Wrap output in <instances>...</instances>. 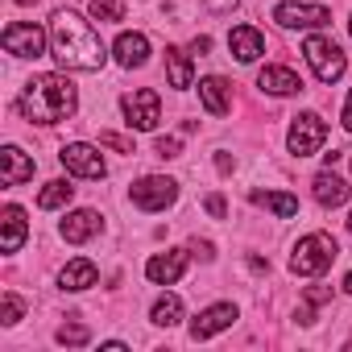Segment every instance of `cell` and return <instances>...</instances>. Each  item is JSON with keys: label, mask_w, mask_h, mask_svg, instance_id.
<instances>
[{"label": "cell", "mask_w": 352, "mask_h": 352, "mask_svg": "<svg viewBox=\"0 0 352 352\" xmlns=\"http://www.w3.org/2000/svg\"><path fill=\"white\" fill-rule=\"evenodd\" d=\"M50 54L63 71H79V75H91L108 63V50L91 30V21H83L71 9H54L50 17Z\"/></svg>", "instance_id": "1"}, {"label": "cell", "mask_w": 352, "mask_h": 352, "mask_svg": "<svg viewBox=\"0 0 352 352\" xmlns=\"http://www.w3.org/2000/svg\"><path fill=\"white\" fill-rule=\"evenodd\" d=\"M21 116L34 120V124H58V120H71L75 108H79V91L67 75H34L25 87H21V100H17Z\"/></svg>", "instance_id": "2"}, {"label": "cell", "mask_w": 352, "mask_h": 352, "mask_svg": "<svg viewBox=\"0 0 352 352\" xmlns=\"http://www.w3.org/2000/svg\"><path fill=\"white\" fill-rule=\"evenodd\" d=\"M336 257H340V249H336V241L327 232H307L290 253V274L294 278H319V274L331 270Z\"/></svg>", "instance_id": "3"}, {"label": "cell", "mask_w": 352, "mask_h": 352, "mask_svg": "<svg viewBox=\"0 0 352 352\" xmlns=\"http://www.w3.org/2000/svg\"><path fill=\"white\" fill-rule=\"evenodd\" d=\"M302 58H307V67H311V75H315L319 83H336V79H344V71H348L344 50H340L331 38H323V34H311V38L302 42Z\"/></svg>", "instance_id": "4"}, {"label": "cell", "mask_w": 352, "mask_h": 352, "mask_svg": "<svg viewBox=\"0 0 352 352\" xmlns=\"http://www.w3.org/2000/svg\"><path fill=\"white\" fill-rule=\"evenodd\" d=\"M0 46L13 58H42L50 50V30H42L38 21H13L0 34Z\"/></svg>", "instance_id": "5"}, {"label": "cell", "mask_w": 352, "mask_h": 352, "mask_svg": "<svg viewBox=\"0 0 352 352\" xmlns=\"http://www.w3.org/2000/svg\"><path fill=\"white\" fill-rule=\"evenodd\" d=\"M323 141H327V120H323L319 112H298V116L290 120L286 149H290L294 157H311V153H319Z\"/></svg>", "instance_id": "6"}, {"label": "cell", "mask_w": 352, "mask_h": 352, "mask_svg": "<svg viewBox=\"0 0 352 352\" xmlns=\"http://www.w3.org/2000/svg\"><path fill=\"white\" fill-rule=\"evenodd\" d=\"M129 199L141 208V212H166L174 199H179V183L166 179V174H145L129 187Z\"/></svg>", "instance_id": "7"}, {"label": "cell", "mask_w": 352, "mask_h": 352, "mask_svg": "<svg viewBox=\"0 0 352 352\" xmlns=\"http://www.w3.org/2000/svg\"><path fill=\"white\" fill-rule=\"evenodd\" d=\"M274 21L282 30H323L331 25V9L311 5V0H282V5H274Z\"/></svg>", "instance_id": "8"}, {"label": "cell", "mask_w": 352, "mask_h": 352, "mask_svg": "<svg viewBox=\"0 0 352 352\" xmlns=\"http://www.w3.org/2000/svg\"><path fill=\"white\" fill-rule=\"evenodd\" d=\"M58 162L67 166V174H75V179H91V183H100L104 174H108L104 153H100L96 145H87V141H71V145H63V149H58Z\"/></svg>", "instance_id": "9"}, {"label": "cell", "mask_w": 352, "mask_h": 352, "mask_svg": "<svg viewBox=\"0 0 352 352\" xmlns=\"http://www.w3.org/2000/svg\"><path fill=\"white\" fill-rule=\"evenodd\" d=\"M120 112H124L129 129H137V133H153L157 120H162V100H157L153 87H137V91H129V96L120 100Z\"/></svg>", "instance_id": "10"}, {"label": "cell", "mask_w": 352, "mask_h": 352, "mask_svg": "<svg viewBox=\"0 0 352 352\" xmlns=\"http://www.w3.org/2000/svg\"><path fill=\"white\" fill-rule=\"evenodd\" d=\"M236 319H241L236 302H212V307H204V311L191 319V340H195V344H199V340H212V336L228 331Z\"/></svg>", "instance_id": "11"}, {"label": "cell", "mask_w": 352, "mask_h": 352, "mask_svg": "<svg viewBox=\"0 0 352 352\" xmlns=\"http://www.w3.org/2000/svg\"><path fill=\"white\" fill-rule=\"evenodd\" d=\"M187 265H191V253L187 249H166V253H153L145 261V278L153 286H174V282L187 274Z\"/></svg>", "instance_id": "12"}, {"label": "cell", "mask_w": 352, "mask_h": 352, "mask_svg": "<svg viewBox=\"0 0 352 352\" xmlns=\"http://www.w3.org/2000/svg\"><path fill=\"white\" fill-rule=\"evenodd\" d=\"M100 228H104V216H100V212L75 208V212H67V220L58 224V236H63L67 245H87L91 236H100Z\"/></svg>", "instance_id": "13"}, {"label": "cell", "mask_w": 352, "mask_h": 352, "mask_svg": "<svg viewBox=\"0 0 352 352\" xmlns=\"http://www.w3.org/2000/svg\"><path fill=\"white\" fill-rule=\"evenodd\" d=\"M34 179V157L21 145H5L0 149V183L5 187H25Z\"/></svg>", "instance_id": "14"}, {"label": "cell", "mask_w": 352, "mask_h": 352, "mask_svg": "<svg viewBox=\"0 0 352 352\" xmlns=\"http://www.w3.org/2000/svg\"><path fill=\"white\" fill-rule=\"evenodd\" d=\"M112 58H116L124 71L145 67V63H149V38H145V34H137V30H124V34L112 42Z\"/></svg>", "instance_id": "15"}, {"label": "cell", "mask_w": 352, "mask_h": 352, "mask_svg": "<svg viewBox=\"0 0 352 352\" xmlns=\"http://www.w3.org/2000/svg\"><path fill=\"white\" fill-rule=\"evenodd\" d=\"M30 236V220H25V208L9 204L0 212V253H17Z\"/></svg>", "instance_id": "16"}, {"label": "cell", "mask_w": 352, "mask_h": 352, "mask_svg": "<svg viewBox=\"0 0 352 352\" xmlns=\"http://www.w3.org/2000/svg\"><path fill=\"white\" fill-rule=\"evenodd\" d=\"M311 195H315L319 208H340V204H348V183L327 166V170H319L311 179Z\"/></svg>", "instance_id": "17"}, {"label": "cell", "mask_w": 352, "mask_h": 352, "mask_svg": "<svg viewBox=\"0 0 352 352\" xmlns=\"http://www.w3.org/2000/svg\"><path fill=\"white\" fill-rule=\"evenodd\" d=\"M228 50L236 54V63H257V58L265 54V38H261V30H253V25H232Z\"/></svg>", "instance_id": "18"}, {"label": "cell", "mask_w": 352, "mask_h": 352, "mask_svg": "<svg viewBox=\"0 0 352 352\" xmlns=\"http://www.w3.org/2000/svg\"><path fill=\"white\" fill-rule=\"evenodd\" d=\"M96 282H100V270H96V261H87V257H75V261H67V265L58 270V286L71 290V294L91 290Z\"/></svg>", "instance_id": "19"}, {"label": "cell", "mask_w": 352, "mask_h": 352, "mask_svg": "<svg viewBox=\"0 0 352 352\" xmlns=\"http://www.w3.org/2000/svg\"><path fill=\"white\" fill-rule=\"evenodd\" d=\"M199 100H204L208 116H228V108H232V87H228L220 75H204V79H199Z\"/></svg>", "instance_id": "20"}, {"label": "cell", "mask_w": 352, "mask_h": 352, "mask_svg": "<svg viewBox=\"0 0 352 352\" xmlns=\"http://www.w3.org/2000/svg\"><path fill=\"white\" fill-rule=\"evenodd\" d=\"M257 87H261L265 96H294V91H302V79H298L290 67H265V71L257 75Z\"/></svg>", "instance_id": "21"}, {"label": "cell", "mask_w": 352, "mask_h": 352, "mask_svg": "<svg viewBox=\"0 0 352 352\" xmlns=\"http://www.w3.org/2000/svg\"><path fill=\"white\" fill-rule=\"evenodd\" d=\"M166 75L174 91H191L195 87V71H191V54L179 46H166Z\"/></svg>", "instance_id": "22"}, {"label": "cell", "mask_w": 352, "mask_h": 352, "mask_svg": "<svg viewBox=\"0 0 352 352\" xmlns=\"http://www.w3.org/2000/svg\"><path fill=\"white\" fill-rule=\"evenodd\" d=\"M249 204H253V208H265V212H274L278 220H290V216H298V199H294V195H286V191H249Z\"/></svg>", "instance_id": "23"}, {"label": "cell", "mask_w": 352, "mask_h": 352, "mask_svg": "<svg viewBox=\"0 0 352 352\" xmlns=\"http://www.w3.org/2000/svg\"><path fill=\"white\" fill-rule=\"evenodd\" d=\"M149 319L157 327H174V323H183V298L179 294H162L153 307H149Z\"/></svg>", "instance_id": "24"}, {"label": "cell", "mask_w": 352, "mask_h": 352, "mask_svg": "<svg viewBox=\"0 0 352 352\" xmlns=\"http://www.w3.org/2000/svg\"><path fill=\"white\" fill-rule=\"evenodd\" d=\"M71 195H75V187H71L67 179H54V183H46V187L38 191V208H42V212L67 208V204H71Z\"/></svg>", "instance_id": "25"}, {"label": "cell", "mask_w": 352, "mask_h": 352, "mask_svg": "<svg viewBox=\"0 0 352 352\" xmlns=\"http://www.w3.org/2000/svg\"><path fill=\"white\" fill-rule=\"evenodd\" d=\"M87 17L91 21H124V5H120V0H91Z\"/></svg>", "instance_id": "26"}, {"label": "cell", "mask_w": 352, "mask_h": 352, "mask_svg": "<svg viewBox=\"0 0 352 352\" xmlns=\"http://www.w3.org/2000/svg\"><path fill=\"white\" fill-rule=\"evenodd\" d=\"M54 340H58V344H67V348H83V344L91 340V331H87L83 323H63V327L54 331Z\"/></svg>", "instance_id": "27"}, {"label": "cell", "mask_w": 352, "mask_h": 352, "mask_svg": "<svg viewBox=\"0 0 352 352\" xmlns=\"http://www.w3.org/2000/svg\"><path fill=\"white\" fill-rule=\"evenodd\" d=\"M21 315H25V302H21L17 294H5V298H0V323H5V327L21 323Z\"/></svg>", "instance_id": "28"}, {"label": "cell", "mask_w": 352, "mask_h": 352, "mask_svg": "<svg viewBox=\"0 0 352 352\" xmlns=\"http://www.w3.org/2000/svg\"><path fill=\"white\" fill-rule=\"evenodd\" d=\"M100 145H108V149H116V153H133V141L120 137V133H100Z\"/></svg>", "instance_id": "29"}, {"label": "cell", "mask_w": 352, "mask_h": 352, "mask_svg": "<svg viewBox=\"0 0 352 352\" xmlns=\"http://www.w3.org/2000/svg\"><path fill=\"white\" fill-rule=\"evenodd\" d=\"M204 208H208V216H212V220H224V216H228L224 195H208V199H204Z\"/></svg>", "instance_id": "30"}, {"label": "cell", "mask_w": 352, "mask_h": 352, "mask_svg": "<svg viewBox=\"0 0 352 352\" xmlns=\"http://www.w3.org/2000/svg\"><path fill=\"white\" fill-rule=\"evenodd\" d=\"M179 137H157V157H179Z\"/></svg>", "instance_id": "31"}, {"label": "cell", "mask_w": 352, "mask_h": 352, "mask_svg": "<svg viewBox=\"0 0 352 352\" xmlns=\"http://www.w3.org/2000/svg\"><path fill=\"white\" fill-rule=\"evenodd\" d=\"M327 298H331V290H323V286H311V290H307V302H311V307H319V302H327Z\"/></svg>", "instance_id": "32"}, {"label": "cell", "mask_w": 352, "mask_h": 352, "mask_svg": "<svg viewBox=\"0 0 352 352\" xmlns=\"http://www.w3.org/2000/svg\"><path fill=\"white\" fill-rule=\"evenodd\" d=\"M236 5H241V0H208V9H212V13H232Z\"/></svg>", "instance_id": "33"}, {"label": "cell", "mask_w": 352, "mask_h": 352, "mask_svg": "<svg viewBox=\"0 0 352 352\" xmlns=\"http://www.w3.org/2000/svg\"><path fill=\"white\" fill-rule=\"evenodd\" d=\"M232 166H236V162H232V153H224V149H220V153H216V170H220V174H228Z\"/></svg>", "instance_id": "34"}, {"label": "cell", "mask_w": 352, "mask_h": 352, "mask_svg": "<svg viewBox=\"0 0 352 352\" xmlns=\"http://www.w3.org/2000/svg\"><path fill=\"white\" fill-rule=\"evenodd\" d=\"M294 319H298V323H302V327H311V323H315V307H311V302H307V307H302V311H294Z\"/></svg>", "instance_id": "35"}, {"label": "cell", "mask_w": 352, "mask_h": 352, "mask_svg": "<svg viewBox=\"0 0 352 352\" xmlns=\"http://www.w3.org/2000/svg\"><path fill=\"white\" fill-rule=\"evenodd\" d=\"M340 120H344V129L352 133V91H348V100H344V116H340Z\"/></svg>", "instance_id": "36"}, {"label": "cell", "mask_w": 352, "mask_h": 352, "mask_svg": "<svg viewBox=\"0 0 352 352\" xmlns=\"http://www.w3.org/2000/svg\"><path fill=\"white\" fill-rule=\"evenodd\" d=\"M191 50H195V54H208V50H212V38H195Z\"/></svg>", "instance_id": "37"}, {"label": "cell", "mask_w": 352, "mask_h": 352, "mask_svg": "<svg viewBox=\"0 0 352 352\" xmlns=\"http://www.w3.org/2000/svg\"><path fill=\"white\" fill-rule=\"evenodd\" d=\"M195 253H199V257H204V261H212V257H216V249H212V245H208V241H204V245H195Z\"/></svg>", "instance_id": "38"}, {"label": "cell", "mask_w": 352, "mask_h": 352, "mask_svg": "<svg viewBox=\"0 0 352 352\" xmlns=\"http://www.w3.org/2000/svg\"><path fill=\"white\" fill-rule=\"evenodd\" d=\"M104 352H129V344H120V340H108V344H100Z\"/></svg>", "instance_id": "39"}, {"label": "cell", "mask_w": 352, "mask_h": 352, "mask_svg": "<svg viewBox=\"0 0 352 352\" xmlns=\"http://www.w3.org/2000/svg\"><path fill=\"white\" fill-rule=\"evenodd\" d=\"M344 290H348V294H352V270H348V274H344Z\"/></svg>", "instance_id": "40"}, {"label": "cell", "mask_w": 352, "mask_h": 352, "mask_svg": "<svg viewBox=\"0 0 352 352\" xmlns=\"http://www.w3.org/2000/svg\"><path fill=\"white\" fill-rule=\"evenodd\" d=\"M17 5H38V0H17Z\"/></svg>", "instance_id": "41"}, {"label": "cell", "mask_w": 352, "mask_h": 352, "mask_svg": "<svg viewBox=\"0 0 352 352\" xmlns=\"http://www.w3.org/2000/svg\"><path fill=\"white\" fill-rule=\"evenodd\" d=\"M348 232H352V212H348Z\"/></svg>", "instance_id": "42"}, {"label": "cell", "mask_w": 352, "mask_h": 352, "mask_svg": "<svg viewBox=\"0 0 352 352\" xmlns=\"http://www.w3.org/2000/svg\"><path fill=\"white\" fill-rule=\"evenodd\" d=\"M348 34H352V21H348Z\"/></svg>", "instance_id": "43"}]
</instances>
